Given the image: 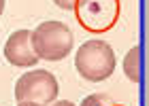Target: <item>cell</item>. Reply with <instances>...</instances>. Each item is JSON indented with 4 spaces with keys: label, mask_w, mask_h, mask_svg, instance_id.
<instances>
[{
    "label": "cell",
    "mask_w": 149,
    "mask_h": 106,
    "mask_svg": "<svg viewBox=\"0 0 149 106\" xmlns=\"http://www.w3.org/2000/svg\"><path fill=\"white\" fill-rule=\"evenodd\" d=\"M53 2H56L60 9H64V11H72V9H74V2H77V0H53Z\"/></svg>",
    "instance_id": "obj_8"
},
{
    "label": "cell",
    "mask_w": 149,
    "mask_h": 106,
    "mask_svg": "<svg viewBox=\"0 0 149 106\" xmlns=\"http://www.w3.org/2000/svg\"><path fill=\"white\" fill-rule=\"evenodd\" d=\"M72 11L83 30L92 34H104L117 23L121 0H77Z\"/></svg>",
    "instance_id": "obj_3"
},
{
    "label": "cell",
    "mask_w": 149,
    "mask_h": 106,
    "mask_svg": "<svg viewBox=\"0 0 149 106\" xmlns=\"http://www.w3.org/2000/svg\"><path fill=\"white\" fill-rule=\"evenodd\" d=\"M74 36L70 28L62 21H43L32 30V47L38 59L60 62L72 53Z\"/></svg>",
    "instance_id": "obj_2"
},
{
    "label": "cell",
    "mask_w": 149,
    "mask_h": 106,
    "mask_svg": "<svg viewBox=\"0 0 149 106\" xmlns=\"http://www.w3.org/2000/svg\"><path fill=\"white\" fill-rule=\"evenodd\" d=\"M51 106H74V104L68 100H58V102H51Z\"/></svg>",
    "instance_id": "obj_9"
},
{
    "label": "cell",
    "mask_w": 149,
    "mask_h": 106,
    "mask_svg": "<svg viewBox=\"0 0 149 106\" xmlns=\"http://www.w3.org/2000/svg\"><path fill=\"white\" fill-rule=\"evenodd\" d=\"M17 106H40V104H32V102H19Z\"/></svg>",
    "instance_id": "obj_10"
},
{
    "label": "cell",
    "mask_w": 149,
    "mask_h": 106,
    "mask_svg": "<svg viewBox=\"0 0 149 106\" xmlns=\"http://www.w3.org/2000/svg\"><path fill=\"white\" fill-rule=\"evenodd\" d=\"M60 91L58 78L49 70H30L15 81V100L32 104H51Z\"/></svg>",
    "instance_id": "obj_4"
},
{
    "label": "cell",
    "mask_w": 149,
    "mask_h": 106,
    "mask_svg": "<svg viewBox=\"0 0 149 106\" xmlns=\"http://www.w3.org/2000/svg\"><path fill=\"white\" fill-rule=\"evenodd\" d=\"M74 68L85 81L100 83L109 78L115 70V53L109 43L94 38L83 43L74 53Z\"/></svg>",
    "instance_id": "obj_1"
},
{
    "label": "cell",
    "mask_w": 149,
    "mask_h": 106,
    "mask_svg": "<svg viewBox=\"0 0 149 106\" xmlns=\"http://www.w3.org/2000/svg\"><path fill=\"white\" fill-rule=\"evenodd\" d=\"M111 104L113 102L104 94H92V96L83 98V102H81L79 106H111Z\"/></svg>",
    "instance_id": "obj_7"
},
{
    "label": "cell",
    "mask_w": 149,
    "mask_h": 106,
    "mask_svg": "<svg viewBox=\"0 0 149 106\" xmlns=\"http://www.w3.org/2000/svg\"><path fill=\"white\" fill-rule=\"evenodd\" d=\"M111 106H124V104H111Z\"/></svg>",
    "instance_id": "obj_12"
},
{
    "label": "cell",
    "mask_w": 149,
    "mask_h": 106,
    "mask_svg": "<svg viewBox=\"0 0 149 106\" xmlns=\"http://www.w3.org/2000/svg\"><path fill=\"white\" fill-rule=\"evenodd\" d=\"M4 57L11 66L17 68H34L38 55L32 47V30H15L4 43Z\"/></svg>",
    "instance_id": "obj_5"
},
{
    "label": "cell",
    "mask_w": 149,
    "mask_h": 106,
    "mask_svg": "<svg viewBox=\"0 0 149 106\" xmlns=\"http://www.w3.org/2000/svg\"><path fill=\"white\" fill-rule=\"evenodd\" d=\"M139 53H141L139 47H132L130 51L126 53L124 64H121V68H124V74L130 78L132 83H139V81H141V59H139Z\"/></svg>",
    "instance_id": "obj_6"
},
{
    "label": "cell",
    "mask_w": 149,
    "mask_h": 106,
    "mask_svg": "<svg viewBox=\"0 0 149 106\" xmlns=\"http://www.w3.org/2000/svg\"><path fill=\"white\" fill-rule=\"evenodd\" d=\"M4 4H6V0H0V15L4 13Z\"/></svg>",
    "instance_id": "obj_11"
}]
</instances>
